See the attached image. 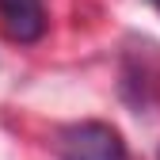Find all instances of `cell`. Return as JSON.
Listing matches in <instances>:
<instances>
[{
  "label": "cell",
  "instance_id": "obj_1",
  "mask_svg": "<svg viewBox=\"0 0 160 160\" xmlns=\"http://www.w3.org/2000/svg\"><path fill=\"white\" fill-rule=\"evenodd\" d=\"M61 160H130V152L114 126L80 122L61 133Z\"/></svg>",
  "mask_w": 160,
  "mask_h": 160
},
{
  "label": "cell",
  "instance_id": "obj_2",
  "mask_svg": "<svg viewBox=\"0 0 160 160\" xmlns=\"http://www.w3.org/2000/svg\"><path fill=\"white\" fill-rule=\"evenodd\" d=\"M0 27L12 42L31 46L46 34V8L42 0H0Z\"/></svg>",
  "mask_w": 160,
  "mask_h": 160
},
{
  "label": "cell",
  "instance_id": "obj_3",
  "mask_svg": "<svg viewBox=\"0 0 160 160\" xmlns=\"http://www.w3.org/2000/svg\"><path fill=\"white\" fill-rule=\"evenodd\" d=\"M149 4H152V8H156V12H160V0H149Z\"/></svg>",
  "mask_w": 160,
  "mask_h": 160
}]
</instances>
